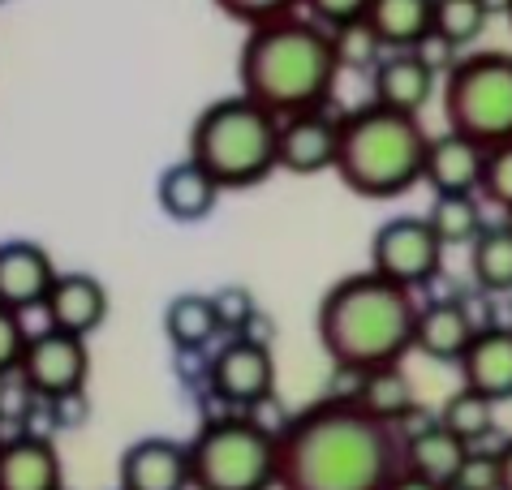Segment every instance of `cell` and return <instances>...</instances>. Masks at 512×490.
<instances>
[{"mask_svg":"<svg viewBox=\"0 0 512 490\" xmlns=\"http://www.w3.org/2000/svg\"><path fill=\"white\" fill-rule=\"evenodd\" d=\"M401 439L353 400L323 396L276 430V490H388Z\"/></svg>","mask_w":512,"mask_h":490,"instance_id":"1","label":"cell"},{"mask_svg":"<svg viewBox=\"0 0 512 490\" xmlns=\"http://www.w3.org/2000/svg\"><path fill=\"white\" fill-rule=\"evenodd\" d=\"M340 74V56L332 31H323L310 18H280L254 26L237 52L241 95L267 108L276 121L315 112L327 104Z\"/></svg>","mask_w":512,"mask_h":490,"instance_id":"2","label":"cell"},{"mask_svg":"<svg viewBox=\"0 0 512 490\" xmlns=\"http://www.w3.org/2000/svg\"><path fill=\"white\" fill-rule=\"evenodd\" d=\"M418 301L414 293L379 280L375 271H353L336 280L319 301V344L340 374H371L401 366L414 349Z\"/></svg>","mask_w":512,"mask_h":490,"instance_id":"3","label":"cell"},{"mask_svg":"<svg viewBox=\"0 0 512 490\" xmlns=\"http://www.w3.org/2000/svg\"><path fill=\"white\" fill-rule=\"evenodd\" d=\"M431 134L418 117H401L379 104L353 108L340 117L336 177L358 198H401L422 181Z\"/></svg>","mask_w":512,"mask_h":490,"instance_id":"4","label":"cell"},{"mask_svg":"<svg viewBox=\"0 0 512 490\" xmlns=\"http://www.w3.org/2000/svg\"><path fill=\"white\" fill-rule=\"evenodd\" d=\"M280 121L246 95L207 104L190 125V155L220 190H250L276 172Z\"/></svg>","mask_w":512,"mask_h":490,"instance_id":"5","label":"cell"},{"mask_svg":"<svg viewBox=\"0 0 512 490\" xmlns=\"http://www.w3.org/2000/svg\"><path fill=\"white\" fill-rule=\"evenodd\" d=\"M190 490H276V430L250 413H224L194 430Z\"/></svg>","mask_w":512,"mask_h":490,"instance_id":"6","label":"cell"},{"mask_svg":"<svg viewBox=\"0 0 512 490\" xmlns=\"http://www.w3.org/2000/svg\"><path fill=\"white\" fill-rule=\"evenodd\" d=\"M444 121H448V134H461L482 151L512 142V56L508 52H469L448 69Z\"/></svg>","mask_w":512,"mask_h":490,"instance_id":"7","label":"cell"},{"mask_svg":"<svg viewBox=\"0 0 512 490\" xmlns=\"http://www.w3.org/2000/svg\"><path fill=\"white\" fill-rule=\"evenodd\" d=\"M444 267V245L435 241L426 215H396V220L379 224L371 237V271L405 293L431 284Z\"/></svg>","mask_w":512,"mask_h":490,"instance_id":"8","label":"cell"},{"mask_svg":"<svg viewBox=\"0 0 512 490\" xmlns=\"http://www.w3.org/2000/svg\"><path fill=\"white\" fill-rule=\"evenodd\" d=\"M91 374V349L82 336H65V331L44 327L39 336L26 340L22 362H18V383L39 400H65L82 396Z\"/></svg>","mask_w":512,"mask_h":490,"instance_id":"9","label":"cell"},{"mask_svg":"<svg viewBox=\"0 0 512 490\" xmlns=\"http://www.w3.org/2000/svg\"><path fill=\"white\" fill-rule=\"evenodd\" d=\"M207 383H211V392H216L224 405L246 413V409L272 400V392H276V357L259 340L233 336L216 357H211Z\"/></svg>","mask_w":512,"mask_h":490,"instance_id":"10","label":"cell"},{"mask_svg":"<svg viewBox=\"0 0 512 490\" xmlns=\"http://www.w3.org/2000/svg\"><path fill=\"white\" fill-rule=\"evenodd\" d=\"M56 276L61 271H56L52 254L39 241H26V237L0 241V306L5 310L26 314L44 306Z\"/></svg>","mask_w":512,"mask_h":490,"instance_id":"11","label":"cell"},{"mask_svg":"<svg viewBox=\"0 0 512 490\" xmlns=\"http://www.w3.org/2000/svg\"><path fill=\"white\" fill-rule=\"evenodd\" d=\"M336 142H340V117H327L323 108L284 117L276 138V168L293 172V177L327 172L336 168Z\"/></svg>","mask_w":512,"mask_h":490,"instance_id":"12","label":"cell"},{"mask_svg":"<svg viewBox=\"0 0 512 490\" xmlns=\"http://www.w3.org/2000/svg\"><path fill=\"white\" fill-rule=\"evenodd\" d=\"M117 490H190V452L168 435H147L121 452Z\"/></svg>","mask_w":512,"mask_h":490,"instance_id":"13","label":"cell"},{"mask_svg":"<svg viewBox=\"0 0 512 490\" xmlns=\"http://www.w3.org/2000/svg\"><path fill=\"white\" fill-rule=\"evenodd\" d=\"M457 370H461V387L478 392L491 405L512 400V327H500V323L478 327Z\"/></svg>","mask_w":512,"mask_h":490,"instance_id":"14","label":"cell"},{"mask_svg":"<svg viewBox=\"0 0 512 490\" xmlns=\"http://www.w3.org/2000/svg\"><path fill=\"white\" fill-rule=\"evenodd\" d=\"M0 490H65L61 452L48 435L22 430L0 443Z\"/></svg>","mask_w":512,"mask_h":490,"instance_id":"15","label":"cell"},{"mask_svg":"<svg viewBox=\"0 0 512 490\" xmlns=\"http://www.w3.org/2000/svg\"><path fill=\"white\" fill-rule=\"evenodd\" d=\"M44 310H48L52 331L87 340L91 331L104 327V319H108V288L99 284L91 271H65V276H56Z\"/></svg>","mask_w":512,"mask_h":490,"instance_id":"16","label":"cell"},{"mask_svg":"<svg viewBox=\"0 0 512 490\" xmlns=\"http://www.w3.org/2000/svg\"><path fill=\"white\" fill-rule=\"evenodd\" d=\"M371 91H375L371 104L401 112V117H418L435 95V69L418 52H388L379 56L371 74Z\"/></svg>","mask_w":512,"mask_h":490,"instance_id":"17","label":"cell"},{"mask_svg":"<svg viewBox=\"0 0 512 490\" xmlns=\"http://www.w3.org/2000/svg\"><path fill=\"white\" fill-rule=\"evenodd\" d=\"M474 314H469L465 301L457 297H444V301H431V306H418V323H414V349L431 362H452L457 366L469 340H474Z\"/></svg>","mask_w":512,"mask_h":490,"instance_id":"18","label":"cell"},{"mask_svg":"<svg viewBox=\"0 0 512 490\" xmlns=\"http://www.w3.org/2000/svg\"><path fill=\"white\" fill-rule=\"evenodd\" d=\"M465 456H469V448H465L461 439H452L448 430L435 422V417L401 435V469L405 473H418V478H426V482L439 486V490H448L452 482H457Z\"/></svg>","mask_w":512,"mask_h":490,"instance_id":"19","label":"cell"},{"mask_svg":"<svg viewBox=\"0 0 512 490\" xmlns=\"http://www.w3.org/2000/svg\"><path fill=\"white\" fill-rule=\"evenodd\" d=\"M482 160L487 151L474 147L461 134H439L426 142V164H422V181L435 190V198L444 194H478L482 185Z\"/></svg>","mask_w":512,"mask_h":490,"instance_id":"20","label":"cell"},{"mask_svg":"<svg viewBox=\"0 0 512 490\" xmlns=\"http://www.w3.org/2000/svg\"><path fill=\"white\" fill-rule=\"evenodd\" d=\"M435 0H371L362 26L388 52H418L431 39Z\"/></svg>","mask_w":512,"mask_h":490,"instance_id":"21","label":"cell"},{"mask_svg":"<svg viewBox=\"0 0 512 490\" xmlns=\"http://www.w3.org/2000/svg\"><path fill=\"white\" fill-rule=\"evenodd\" d=\"M349 400L366 417H375V422L392 426V430H401L409 417L418 413L414 383H409V374L401 366H383V370H371V374H353Z\"/></svg>","mask_w":512,"mask_h":490,"instance_id":"22","label":"cell"},{"mask_svg":"<svg viewBox=\"0 0 512 490\" xmlns=\"http://www.w3.org/2000/svg\"><path fill=\"white\" fill-rule=\"evenodd\" d=\"M220 194H224L220 185L190 160H181V164L160 172V211L168 215V220H177V224L207 220V215L216 211Z\"/></svg>","mask_w":512,"mask_h":490,"instance_id":"23","label":"cell"},{"mask_svg":"<svg viewBox=\"0 0 512 490\" xmlns=\"http://www.w3.org/2000/svg\"><path fill=\"white\" fill-rule=\"evenodd\" d=\"M164 331H168V340H173L181 353L207 349V344L220 336V319H216V306H211V297L186 293V297L168 301V310H164Z\"/></svg>","mask_w":512,"mask_h":490,"instance_id":"24","label":"cell"},{"mask_svg":"<svg viewBox=\"0 0 512 490\" xmlns=\"http://www.w3.org/2000/svg\"><path fill=\"white\" fill-rule=\"evenodd\" d=\"M435 422L444 426L452 439H461L465 448H482V443L495 435V405L482 400L478 392H469V387H457V392L444 400Z\"/></svg>","mask_w":512,"mask_h":490,"instance_id":"25","label":"cell"},{"mask_svg":"<svg viewBox=\"0 0 512 490\" xmlns=\"http://www.w3.org/2000/svg\"><path fill=\"white\" fill-rule=\"evenodd\" d=\"M469 271L482 293H512V233H504V224L482 228L469 245Z\"/></svg>","mask_w":512,"mask_h":490,"instance_id":"26","label":"cell"},{"mask_svg":"<svg viewBox=\"0 0 512 490\" xmlns=\"http://www.w3.org/2000/svg\"><path fill=\"white\" fill-rule=\"evenodd\" d=\"M426 224H431V233L435 241L444 245H474L478 233L487 224H482V203H478V194H444V198H435L431 211H426Z\"/></svg>","mask_w":512,"mask_h":490,"instance_id":"27","label":"cell"},{"mask_svg":"<svg viewBox=\"0 0 512 490\" xmlns=\"http://www.w3.org/2000/svg\"><path fill=\"white\" fill-rule=\"evenodd\" d=\"M487 9L482 0H435V22H431V35L439 43H448L452 52L478 43V35L487 31Z\"/></svg>","mask_w":512,"mask_h":490,"instance_id":"28","label":"cell"},{"mask_svg":"<svg viewBox=\"0 0 512 490\" xmlns=\"http://www.w3.org/2000/svg\"><path fill=\"white\" fill-rule=\"evenodd\" d=\"M478 194L495 203L500 211H512V142L504 147H491L487 160H482V185Z\"/></svg>","mask_w":512,"mask_h":490,"instance_id":"29","label":"cell"},{"mask_svg":"<svg viewBox=\"0 0 512 490\" xmlns=\"http://www.w3.org/2000/svg\"><path fill=\"white\" fill-rule=\"evenodd\" d=\"M302 0H216L220 13H229L233 22H246L250 31L254 26H267V22H280V18H293V9Z\"/></svg>","mask_w":512,"mask_h":490,"instance_id":"30","label":"cell"},{"mask_svg":"<svg viewBox=\"0 0 512 490\" xmlns=\"http://www.w3.org/2000/svg\"><path fill=\"white\" fill-rule=\"evenodd\" d=\"M448 490H500V452L491 448H469L457 482Z\"/></svg>","mask_w":512,"mask_h":490,"instance_id":"31","label":"cell"},{"mask_svg":"<svg viewBox=\"0 0 512 490\" xmlns=\"http://www.w3.org/2000/svg\"><path fill=\"white\" fill-rule=\"evenodd\" d=\"M310 9V22L323 26V31H345V26H358L371 9V0H302Z\"/></svg>","mask_w":512,"mask_h":490,"instance_id":"32","label":"cell"},{"mask_svg":"<svg viewBox=\"0 0 512 490\" xmlns=\"http://www.w3.org/2000/svg\"><path fill=\"white\" fill-rule=\"evenodd\" d=\"M336 39V56L340 65H379V43L371 39V31L358 26H345V31H332Z\"/></svg>","mask_w":512,"mask_h":490,"instance_id":"33","label":"cell"},{"mask_svg":"<svg viewBox=\"0 0 512 490\" xmlns=\"http://www.w3.org/2000/svg\"><path fill=\"white\" fill-rule=\"evenodd\" d=\"M26 327H22V314H13L0 306V379L18 374V362H22V349H26Z\"/></svg>","mask_w":512,"mask_h":490,"instance_id":"34","label":"cell"},{"mask_svg":"<svg viewBox=\"0 0 512 490\" xmlns=\"http://www.w3.org/2000/svg\"><path fill=\"white\" fill-rule=\"evenodd\" d=\"M211 306H216V319H220V331L224 327H241L250 319V293L246 288H224V293L211 297Z\"/></svg>","mask_w":512,"mask_h":490,"instance_id":"35","label":"cell"},{"mask_svg":"<svg viewBox=\"0 0 512 490\" xmlns=\"http://www.w3.org/2000/svg\"><path fill=\"white\" fill-rule=\"evenodd\" d=\"M388 490H439V486H431V482H426V478H418V473H396V478H392V486Z\"/></svg>","mask_w":512,"mask_h":490,"instance_id":"36","label":"cell"},{"mask_svg":"<svg viewBox=\"0 0 512 490\" xmlns=\"http://www.w3.org/2000/svg\"><path fill=\"white\" fill-rule=\"evenodd\" d=\"M500 490H512V439L508 443H500Z\"/></svg>","mask_w":512,"mask_h":490,"instance_id":"37","label":"cell"},{"mask_svg":"<svg viewBox=\"0 0 512 490\" xmlns=\"http://www.w3.org/2000/svg\"><path fill=\"white\" fill-rule=\"evenodd\" d=\"M482 9H487V18H495V13H512V0H482Z\"/></svg>","mask_w":512,"mask_h":490,"instance_id":"38","label":"cell"},{"mask_svg":"<svg viewBox=\"0 0 512 490\" xmlns=\"http://www.w3.org/2000/svg\"><path fill=\"white\" fill-rule=\"evenodd\" d=\"M504 233H512V211H504Z\"/></svg>","mask_w":512,"mask_h":490,"instance_id":"39","label":"cell"},{"mask_svg":"<svg viewBox=\"0 0 512 490\" xmlns=\"http://www.w3.org/2000/svg\"><path fill=\"white\" fill-rule=\"evenodd\" d=\"M0 443H5V435H0Z\"/></svg>","mask_w":512,"mask_h":490,"instance_id":"40","label":"cell"},{"mask_svg":"<svg viewBox=\"0 0 512 490\" xmlns=\"http://www.w3.org/2000/svg\"><path fill=\"white\" fill-rule=\"evenodd\" d=\"M508 22H512V13H508Z\"/></svg>","mask_w":512,"mask_h":490,"instance_id":"41","label":"cell"},{"mask_svg":"<svg viewBox=\"0 0 512 490\" xmlns=\"http://www.w3.org/2000/svg\"><path fill=\"white\" fill-rule=\"evenodd\" d=\"M0 5H5V0H0Z\"/></svg>","mask_w":512,"mask_h":490,"instance_id":"42","label":"cell"}]
</instances>
